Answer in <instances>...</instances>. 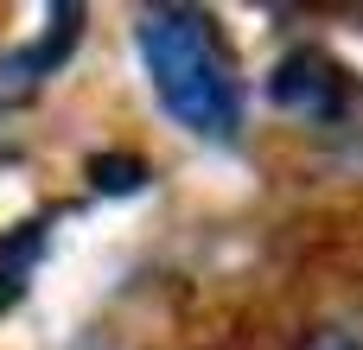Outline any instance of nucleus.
<instances>
[{
	"instance_id": "obj_1",
	"label": "nucleus",
	"mask_w": 363,
	"mask_h": 350,
	"mask_svg": "<svg viewBox=\"0 0 363 350\" xmlns=\"http://www.w3.org/2000/svg\"><path fill=\"white\" fill-rule=\"evenodd\" d=\"M140 64L153 77V96L160 108L204 134V140H236L242 128V83H236V64L211 26V13L198 6H147L140 26Z\"/></svg>"
},
{
	"instance_id": "obj_2",
	"label": "nucleus",
	"mask_w": 363,
	"mask_h": 350,
	"mask_svg": "<svg viewBox=\"0 0 363 350\" xmlns=\"http://www.w3.org/2000/svg\"><path fill=\"white\" fill-rule=\"evenodd\" d=\"M268 96L287 108V115H306V121H338L345 102H351V70L332 64L325 51H287L268 77Z\"/></svg>"
},
{
	"instance_id": "obj_3",
	"label": "nucleus",
	"mask_w": 363,
	"mask_h": 350,
	"mask_svg": "<svg viewBox=\"0 0 363 350\" xmlns=\"http://www.w3.org/2000/svg\"><path fill=\"white\" fill-rule=\"evenodd\" d=\"M38 249H45V223H19V230H6V236H0V319L19 306V293H26V281H32Z\"/></svg>"
},
{
	"instance_id": "obj_4",
	"label": "nucleus",
	"mask_w": 363,
	"mask_h": 350,
	"mask_svg": "<svg viewBox=\"0 0 363 350\" xmlns=\"http://www.w3.org/2000/svg\"><path fill=\"white\" fill-rule=\"evenodd\" d=\"M89 172H96L102 191H134V185H147V166H140V159H96Z\"/></svg>"
},
{
	"instance_id": "obj_5",
	"label": "nucleus",
	"mask_w": 363,
	"mask_h": 350,
	"mask_svg": "<svg viewBox=\"0 0 363 350\" xmlns=\"http://www.w3.org/2000/svg\"><path fill=\"white\" fill-rule=\"evenodd\" d=\"M300 350H363V338L351 332V325H319V332L300 338Z\"/></svg>"
}]
</instances>
